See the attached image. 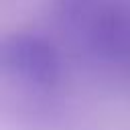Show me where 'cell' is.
Segmentation results:
<instances>
[{
	"label": "cell",
	"mask_w": 130,
	"mask_h": 130,
	"mask_svg": "<svg viewBox=\"0 0 130 130\" xmlns=\"http://www.w3.org/2000/svg\"><path fill=\"white\" fill-rule=\"evenodd\" d=\"M106 4L108 0H57V10L65 24L89 28Z\"/></svg>",
	"instance_id": "cell-3"
},
{
	"label": "cell",
	"mask_w": 130,
	"mask_h": 130,
	"mask_svg": "<svg viewBox=\"0 0 130 130\" xmlns=\"http://www.w3.org/2000/svg\"><path fill=\"white\" fill-rule=\"evenodd\" d=\"M87 37L102 57H130V2H108L89 24Z\"/></svg>",
	"instance_id": "cell-2"
},
{
	"label": "cell",
	"mask_w": 130,
	"mask_h": 130,
	"mask_svg": "<svg viewBox=\"0 0 130 130\" xmlns=\"http://www.w3.org/2000/svg\"><path fill=\"white\" fill-rule=\"evenodd\" d=\"M2 65L16 79L49 87L61 75L57 49L37 35H14L2 45Z\"/></svg>",
	"instance_id": "cell-1"
}]
</instances>
